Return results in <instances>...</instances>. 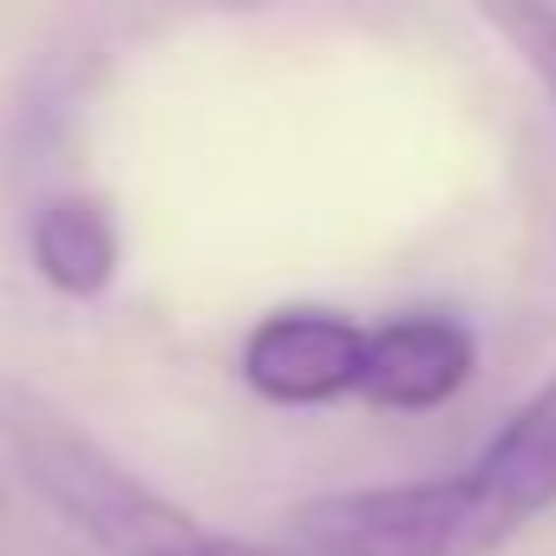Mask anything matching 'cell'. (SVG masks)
Masks as SVG:
<instances>
[{
	"mask_svg": "<svg viewBox=\"0 0 556 556\" xmlns=\"http://www.w3.org/2000/svg\"><path fill=\"white\" fill-rule=\"evenodd\" d=\"M0 445H8L21 484L99 556H190L210 536L184 504L151 491L34 387H0Z\"/></svg>",
	"mask_w": 556,
	"mask_h": 556,
	"instance_id": "1",
	"label": "cell"
},
{
	"mask_svg": "<svg viewBox=\"0 0 556 556\" xmlns=\"http://www.w3.org/2000/svg\"><path fill=\"white\" fill-rule=\"evenodd\" d=\"M510 536L517 530L471 471L315 491L289 510V543L302 556H497Z\"/></svg>",
	"mask_w": 556,
	"mask_h": 556,
	"instance_id": "2",
	"label": "cell"
},
{
	"mask_svg": "<svg viewBox=\"0 0 556 556\" xmlns=\"http://www.w3.org/2000/svg\"><path fill=\"white\" fill-rule=\"evenodd\" d=\"M367 334L354 315L341 308H268L242 348H236V374L262 406H334V400H361V374H367Z\"/></svg>",
	"mask_w": 556,
	"mask_h": 556,
	"instance_id": "3",
	"label": "cell"
},
{
	"mask_svg": "<svg viewBox=\"0 0 556 556\" xmlns=\"http://www.w3.org/2000/svg\"><path fill=\"white\" fill-rule=\"evenodd\" d=\"M478 374V341L458 315H393L367 334L361 400L374 413H439Z\"/></svg>",
	"mask_w": 556,
	"mask_h": 556,
	"instance_id": "4",
	"label": "cell"
},
{
	"mask_svg": "<svg viewBox=\"0 0 556 556\" xmlns=\"http://www.w3.org/2000/svg\"><path fill=\"white\" fill-rule=\"evenodd\" d=\"M27 262L60 302H99L118 282L125 236L105 197L92 190H53L27 216Z\"/></svg>",
	"mask_w": 556,
	"mask_h": 556,
	"instance_id": "5",
	"label": "cell"
},
{
	"mask_svg": "<svg viewBox=\"0 0 556 556\" xmlns=\"http://www.w3.org/2000/svg\"><path fill=\"white\" fill-rule=\"evenodd\" d=\"M465 471L504 510L510 530H523L530 517H543L556 504V374L530 400L510 406V419L478 445V458Z\"/></svg>",
	"mask_w": 556,
	"mask_h": 556,
	"instance_id": "6",
	"label": "cell"
},
{
	"mask_svg": "<svg viewBox=\"0 0 556 556\" xmlns=\"http://www.w3.org/2000/svg\"><path fill=\"white\" fill-rule=\"evenodd\" d=\"M510 47H517V60L543 79V92L556 99V8H491L484 14Z\"/></svg>",
	"mask_w": 556,
	"mask_h": 556,
	"instance_id": "7",
	"label": "cell"
},
{
	"mask_svg": "<svg viewBox=\"0 0 556 556\" xmlns=\"http://www.w3.org/2000/svg\"><path fill=\"white\" fill-rule=\"evenodd\" d=\"M190 556H282V549H268V543H236V536H203ZM302 556V549H295Z\"/></svg>",
	"mask_w": 556,
	"mask_h": 556,
	"instance_id": "8",
	"label": "cell"
}]
</instances>
